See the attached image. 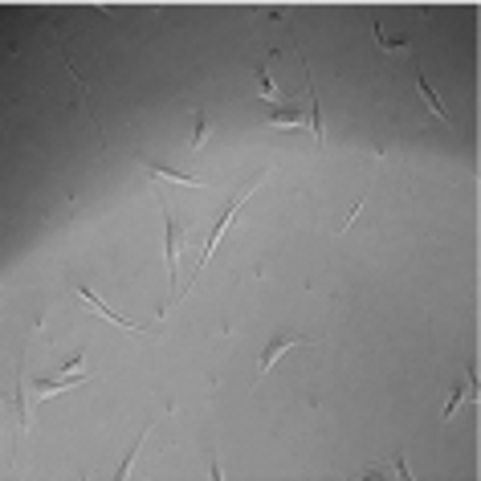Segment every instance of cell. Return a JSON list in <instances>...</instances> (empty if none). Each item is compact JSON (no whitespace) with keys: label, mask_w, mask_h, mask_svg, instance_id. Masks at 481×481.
I'll return each instance as SVG.
<instances>
[{"label":"cell","mask_w":481,"mask_h":481,"mask_svg":"<svg viewBox=\"0 0 481 481\" xmlns=\"http://www.w3.org/2000/svg\"><path fill=\"white\" fill-rule=\"evenodd\" d=\"M269 127H306V111H298V106H282V111L269 115Z\"/></svg>","instance_id":"6"},{"label":"cell","mask_w":481,"mask_h":481,"mask_svg":"<svg viewBox=\"0 0 481 481\" xmlns=\"http://www.w3.org/2000/svg\"><path fill=\"white\" fill-rule=\"evenodd\" d=\"M143 171H147V176H155V180H171V183H188V188H200L196 176H183V171H171V167H159V164H143Z\"/></svg>","instance_id":"5"},{"label":"cell","mask_w":481,"mask_h":481,"mask_svg":"<svg viewBox=\"0 0 481 481\" xmlns=\"http://www.w3.org/2000/svg\"><path fill=\"white\" fill-rule=\"evenodd\" d=\"M461 404H465V383H457V387H453V396H448V404H445V420H448L453 412H457Z\"/></svg>","instance_id":"12"},{"label":"cell","mask_w":481,"mask_h":481,"mask_svg":"<svg viewBox=\"0 0 481 481\" xmlns=\"http://www.w3.org/2000/svg\"><path fill=\"white\" fill-rule=\"evenodd\" d=\"M306 98H310V131H315V143H322V118H318V98H315V86H310V66H306Z\"/></svg>","instance_id":"8"},{"label":"cell","mask_w":481,"mask_h":481,"mask_svg":"<svg viewBox=\"0 0 481 481\" xmlns=\"http://www.w3.org/2000/svg\"><path fill=\"white\" fill-rule=\"evenodd\" d=\"M90 380V375H66V380H37V392L41 396H53V392H62V387H74V383Z\"/></svg>","instance_id":"10"},{"label":"cell","mask_w":481,"mask_h":481,"mask_svg":"<svg viewBox=\"0 0 481 481\" xmlns=\"http://www.w3.org/2000/svg\"><path fill=\"white\" fill-rule=\"evenodd\" d=\"M78 298H82V302H90V310H94V315H102V318H111V322H115V327H127V331H143V327H135V322H127V318L111 315V306H102V302L94 298V294H90V290H86V285H78Z\"/></svg>","instance_id":"4"},{"label":"cell","mask_w":481,"mask_h":481,"mask_svg":"<svg viewBox=\"0 0 481 481\" xmlns=\"http://www.w3.org/2000/svg\"><path fill=\"white\" fill-rule=\"evenodd\" d=\"M257 183H261V176H257V180H249L245 183V188H241V192H232L229 196V204H225V213L216 216V225H213V232H208V241H204V257H200V269H204V261H208V257H213V249H216V241H220V232L229 229V220H232V213H237V208H241V204H245V196H249L253 188H257Z\"/></svg>","instance_id":"1"},{"label":"cell","mask_w":481,"mask_h":481,"mask_svg":"<svg viewBox=\"0 0 481 481\" xmlns=\"http://www.w3.org/2000/svg\"><path fill=\"white\" fill-rule=\"evenodd\" d=\"M204 135H208V118H204V111H196L192 115V151L204 147Z\"/></svg>","instance_id":"11"},{"label":"cell","mask_w":481,"mask_h":481,"mask_svg":"<svg viewBox=\"0 0 481 481\" xmlns=\"http://www.w3.org/2000/svg\"><path fill=\"white\" fill-rule=\"evenodd\" d=\"M159 208H164V225H167V269H171V302H167V306H176V261H180V237H183V229H180V220L171 216V208H167L164 200H159Z\"/></svg>","instance_id":"3"},{"label":"cell","mask_w":481,"mask_h":481,"mask_svg":"<svg viewBox=\"0 0 481 481\" xmlns=\"http://www.w3.org/2000/svg\"><path fill=\"white\" fill-rule=\"evenodd\" d=\"M302 343H310V347H315L318 339H302V334H278V339H269L266 351H261V363H257V380H261V375H269V371H273V363L282 359L285 351L302 347Z\"/></svg>","instance_id":"2"},{"label":"cell","mask_w":481,"mask_h":481,"mask_svg":"<svg viewBox=\"0 0 481 481\" xmlns=\"http://www.w3.org/2000/svg\"><path fill=\"white\" fill-rule=\"evenodd\" d=\"M257 90H261V98H269V102L278 98V82L269 78V57L257 66Z\"/></svg>","instance_id":"9"},{"label":"cell","mask_w":481,"mask_h":481,"mask_svg":"<svg viewBox=\"0 0 481 481\" xmlns=\"http://www.w3.org/2000/svg\"><path fill=\"white\" fill-rule=\"evenodd\" d=\"M416 82H420V94H424V102H429V111H432V115H436V118H445V123H448V111H445V106H441V98H436V90H432V86H429V78H424L420 69H416Z\"/></svg>","instance_id":"7"}]
</instances>
